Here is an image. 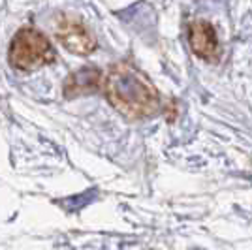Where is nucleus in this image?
<instances>
[{"label": "nucleus", "mask_w": 252, "mask_h": 250, "mask_svg": "<svg viewBox=\"0 0 252 250\" xmlns=\"http://www.w3.org/2000/svg\"><path fill=\"white\" fill-rule=\"evenodd\" d=\"M109 104L128 119H143L158 111V93L132 66L119 62L109 68L104 79Z\"/></svg>", "instance_id": "nucleus-1"}, {"label": "nucleus", "mask_w": 252, "mask_h": 250, "mask_svg": "<svg viewBox=\"0 0 252 250\" xmlns=\"http://www.w3.org/2000/svg\"><path fill=\"white\" fill-rule=\"evenodd\" d=\"M53 51L49 40L36 29H21L10 43V62L21 72H34L45 64L53 62Z\"/></svg>", "instance_id": "nucleus-2"}, {"label": "nucleus", "mask_w": 252, "mask_h": 250, "mask_svg": "<svg viewBox=\"0 0 252 250\" xmlns=\"http://www.w3.org/2000/svg\"><path fill=\"white\" fill-rule=\"evenodd\" d=\"M57 38L74 55H91L96 47V38L77 17L63 15L57 23Z\"/></svg>", "instance_id": "nucleus-3"}, {"label": "nucleus", "mask_w": 252, "mask_h": 250, "mask_svg": "<svg viewBox=\"0 0 252 250\" xmlns=\"http://www.w3.org/2000/svg\"><path fill=\"white\" fill-rule=\"evenodd\" d=\"M189 42L192 51L200 59L211 61L219 55V38L217 32L207 21H196L189 29Z\"/></svg>", "instance_id": "nucleus-4"}, {"label": "nucleus", "mask_w": 252, "mask_h": 250, "mask_svg": "<svg viewBox=\"0 0 252 250\" xmlns=\"http://www.w3.org/2000/svg\"><path fill=\"white\" fill-rule=\"evenodd\" d=\"M102 83V72L98 68H81L74 72L64 83V96L75 98L81 94L94 93Z\"/></svg>", "instance_id": "nucleus-5"}]
</instances>
